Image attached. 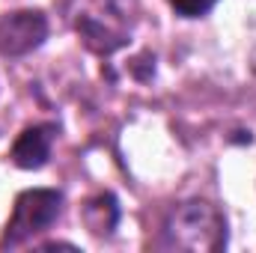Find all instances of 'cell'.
I'll return each mask as SVG.
<instances>
[{
	"instance_id": "cell-1",
	"label": "cell",
	"mask_w": 256,
	"mask_h": 253,
	"mask_svg": "<svg viewBox=\"0 0 256 253\" xmlns=\"http://www.w3.org/2000/svg\"><path fill=\"white\" fill-rule=\"evenodd\" d=\"M230 230L224 212L208 200H185L170 208L161 226L164 250H191V253H218L226 248Z\"/></svg>"
},
{
	"instance_id": "cell-2",
	"label": "cell",
	"mask_w": 256,
	"mask_h": 253,
	"mask_svg": "<svg viewBox=\"0 0 256 253\" xmlns=\"http://www.w3.org/2000/svg\"><path fill=\"white\" fill-rule=\"evenodd\" d=\"M63 214V190L57 188H27L12 202L9 220L0 236V250L21 248L36 236L48 232Z\"/></svg>"
},
{
	"instance_id": "cell-3",
	"label": "cell",
	"mask_w": 256,
	"mask_h": 253,
	"mask_svg": "<svg viewBox=\"0 0 256 253\" xmlns=\"http://www.w3.org/2000/svg\"><path fill=\"white\" fill-rule=\"evenodd\" d=\"M51 33L48 15L42 9H15L0 15V57L18 60L45 45Z\"/></svg>"
},
{
	"instance_id": "cell-4",
	"label": "cell",
	"mask_w": 256,
	"mask_h": 253,
	"mask_svg": "<svg viewBox=\"0 0 256 253\" xmlns=\"http://www.w3.org/2000/svg\"><path fill=\"white\" fill-rule=\"evenodd\" d=\"M57 131L60 128L54 122H33V126L21 128V134L15 137V143L9 149V161L18 170H42L51 161Z\"/></svg>"
},
{
	"instance_id": "cell-5",
	"label": "cell",
	"mask_w": 256,
	"mask_h": 253,
	"mask_svg": "<svg viewBox=\"0 0 256 253\" xmlns=\"http://www.w3.org/2000/svg\"><path fill=\"white\" fill-rule=\"evenodd\" d=\"M74 30H78V36H80L84 48H86V51H92L96 57H114L116 51H122L128 42H131L128 27L116 24L114 18L92 15V12L78 15Z\"/></svg>"
},
{
	"instance_id": "cell-6",
	"label": "cell",
	"mask_w": 256,
	"mask_h": 253,
	"mask_svg": "<svg viewBox=\"0 0 256 253\" xmlns=\"http://www.w3.org/2000/svg\"><path fill=\"white\" fill-rule=\"evenodd\" d=\"M120 218H122V208L110 190H98L80 206V220L96 238H110L114 230L120 226Z\"/></svg>"
},
{
	"instance_id": "cell-7",
	"label": "cell",
	"mask_w": 256,
	"mask_h": 253,
	"mask_svg": "<svg viewBox=\"0 0 256 253\" xmlns=\"http://www.w3.org/2000/svg\"><path fill=\"white\" fill-rule=\"evenodd\" d=\"M98 6L108 12V18H114L122 27H131L140 15V0H98Z\"/></svg>"
},
{
	"instance_id": "cell-8",
	"label": "cell",
	"mask_w": 256,
	"mask_h": 253,
	"mask_svg": "<svg viewBox=\"0 0 256 253\" xmlns=\"http://www.w3.org/2000/svg\"><path fill=\"white\" fill-rule=\"evenodd\" d=\"M179 18H206L220 0H167Z\"/></svg>"
}]
</instances>
